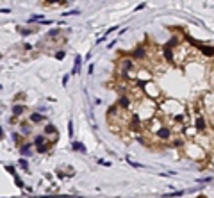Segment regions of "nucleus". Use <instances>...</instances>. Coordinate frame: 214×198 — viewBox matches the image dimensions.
<instances>
[{
    "mask_svg": "<svg viewBox=\"0 0 214 198\" xmlns=\"http://www.w3.org/2000/svg\"><path fill=\"white\" fill-rule=\"evenodd\" d=\"M132 111H136L139 116H141V120L145 121V120H150L154 114L157 112V103L152 100V98H146V97H143L139 102H136L134 103V107H132Z\"/></svg>",
    "mask_w": 214,
    "mask_h": 198,
    "instance_id": "nucleus-1",
    "label": "nucleus"
},
{
    "mask_svg": "<svg viewBox=\"0 0 214 198\" xmlns=\"http://www.w3.org/2000/svg\"><path fill=\"white\" fill-rule=\"evenodd\" d=\"M195 129L198 130V134H207V120L203 116V112H196L195 114Z\"/></svg>",
    "mask_w": 214,
    "mask_h": 198,
    "instance_id": "nucleus-2",
    "label": "nucleus"
},
{
    "mask_svg": "<svg viewBox=\"0 0 214 198\" xmlns=\"http://www.w3.org/2000/svg\"><path fill=\"white\" fill-rule=\"evenodd\" d=\"M155 138H157L159 141H170V139L173 138V130H171V127H170L168 123H164V125H162V127L157 130Z\"/></svg>",
    "mask_w": 214,
    "mask_h": 198,
    "instance_id": "nucleus-3",
    "label": "nucleus"
},
{
    "mask_svg": "<svg viewBox=\"0 0 214 198\" xmlns=\"http://www.w3.org/2000/svg\"><path fill=\"white\" fill-rule=\"evenodd\" d=\"M130 57L134 59V61H146V59H148L150 55H148V50H146V47L139 45V47H136L134 50H132Z\"/></svg>",
    "mask_w": 214,
    "mask_h": 198,
    "instance_id": "nucleus-4",
    "label": "nucleus"
},
{
    "mask_svg": "<svg viewBox=\"0 0 214 198\" xmlns=\"http://www.w3.org/2000/svg\"><path fill=\"white\" fill-rule=\"evenodd\" d=\"M116 106L121 107V109H125V111H132V107H134V102H132V98H130L129 95H120Z\"/></svg>",
    "mask_w": 214,
    "mask_h": 198,
    "instance_id": "nucleus-5",
    "label": "nucleus"
},
{
    "mask_svg": "<svg viewBox=\"0 0 214 198\" xmlns=\"http://www.w3.org/2000/svg\"><path fill=\"white\" fill-rule=\"evenodd\" d=\"M155 84H152V82L148 80V82H145L143 84V89H145V95H148L152 100H155V98H159V95H161V91L157 89V88H154Z\"/></svg>",
    "mask_w": 214,
    "mask_h": 198,
    "instance_id": "nucleus-6",
    "label": "nucleus"
},
{
    "mask_svg": "<svg viewBox=\"0 0 214 198\" xmlns=\"http://www.w3.org/2000/svg\"><path fill=\"white\" fill-rule=\"evenodd\" d=\"M43 134H45V136H50V141H52V143H55V141L59 139V132L55 130V127H54L52 123H46V125H45Z\"/></svg>",
    "mask_w": 214,
    "mask_h": 198,
    "instance_id": "nucleus-7",
    "label": "nucleus"
},
{
    "mask_svg": "<svg viewBox=\"0 0 214 198\" xmlns=\"http://www.w3.org/2000/svg\"><path fill=\"white\" fill-rule=\"evenodd\" d=\"M29 120L32 121V123H41V121H45V114H41V112H36V111H34V112L29 116Z\"/></svg>",
    "mask_w": 214,
    "mask_h": 198,
    "instance_id": "nucleus-8",
    "label": "nucleus"
},
{
    "mask_svg": "<svg viewBox=\"0 0 214 198\" xmlns=\"http://www.w3.org/2000/svg\"><path fill=\"white\" fill-rule=\"evenodd\" d=\"M162 57H164L168 62H173V48L164 45V48H162Z\"/></svg>",
    "mask_w": 214,
    "mask_h": 198,
    "instance_id": "nucleus-9",
    "label": "nucleus"
},
{
    "mask_svg": "<svg viewBox=\"0 0 214 198\" xmlns=\"http://www.w3.org/2000/svg\"><path fill=\"white\" fill-rule=\"evenodd\" d=\"M20 152H22V155H30L32 153V143H25V145H22V147H20Z\"/></svg>",
    "mask_w": 214,
    "mask_h": 198,
    "instance_id": "nucleus-10",
    "label": "nucleus"
},
{
    "mask_svg": "<svg viewBox=\"0 0 214 198\" xmlns=\"http://www.w3.org/2000/svg\"><path fill=\"white\" fill-rule=\"evenodd\" d=\"M23 112H25V107L22 106V103H14V106H13V114H14L16 118H20Z\"/></svg>",
    "mask_w": 214,
    "mask_h": 198,
    "instance_id": "nucleus-11",
    "label": "nucleus"
},
{
    "mask_svg": "<svg viewBox=\"0 0 214 198\" xmlns=\"http://www.w3.org/2000/svg\"><path fill=\"white\" fill-rule=\"evenodd\" d=\"M50 147H52V141H46L45 145H39V147H36V152L38 153H46L50 150Z\"/></svg>",
    "mask_w": 214,
    "mask_h": 198,
    "instance_id": "nucleus-12",
    "label": "nucleus"
},
{
    "mask_svg": "<svg viewBox=\"0 0 214 198\" xmlns=\"http://www.w3.org/2000/svg\"><path fill=\"white\" fill-rule=\"evenodd\" d=\"M18 32L22 34V36H30V34L38 32V29H29V27H18Z\"/></svg>",
    "mask_w": 214,
    "mask_h": 198,
    "instance_id": "nucleus-13",
    "label": "nucleus"
},
{
    "mask_svg": "<svg viewBox=\"0 0 214 198\" xmlns=\"http://www.w3.org/2000/svg\"><path fill=\"white\" fill-rule=\"evenodd\" d=\"M46 143V136H45V134H38V136L34 138V147H39V145H45Z\"/></svg>",
    "mask_w": 214,
    "mask_h": 198,
    "instance_id": "nucleus-14",
    "label": "nucleus"
},
{
    "mask_svg": "<svg viewBox=\"0 0 214 198\" xmlns=\"http://www.w3.org/2000/svg\"><path fill=\"white\" fill-rule=\"evenodd\" d=\"M80 62H82V61H80V55H77V57H75V62H73V70H71V75H77V73H79Z\"/></svg>",
    "mask_w": 214,
    "mask_h": 198,
    "instance_id": "nucleus-15",
    "label": "nucleus"
},
{
    "mask_svg": "<svg viewBox=\"0 0 214 198\" xmlns=\"http://www.w3.org/2000/svg\"><path fill=\"white\" fill-rule=\"evenodd\" d=\"M71 147H73V150H79V152L86 153V147H84L82 143H79V141H73V145H71Z\"/></svg>",
    "mask_w": 214,
    "mask_h": 198,
    "instance_id": "nucleus-16",
    "label": "nucleus"
},
{
    "mask_svg": "<svg viewBox=\"0 0 214 198\" xmlns=\"http://www.w3.org/2000/svg\"><path fill=\"white\" fill-rule=\"evenodd\" d=\"M20 130H22V134H23V136L30 134V129H29V125H27V123H20Z\"/></svg>",
    "mask_w": 214,
    "mask_h": 198,
    "instance_id": "nucleus-17",
    "label": "nucleus"
},
{
    "mask_svg": "<svg viewBox=\"0 0 214 198\" xmlns=\"http://www.w3.org/2000/svg\"><path fill=\"white\" fill-rule=\"evenodd\" d=\"M59 34H61V29H50L46 36H48V38H55V36H59Z\"/></svg>",
    "mask_w": 214,
    "mask_h": 198,
    "instance_id": "nucleus-18",
    "label": "nucleus"
},
{
    "mask_svg": "<svg viewBox=\"0 0 214 198\" xmlns=\"http://www.w3.org/2000/svg\"><path fill=\"white\" fill-rule=\"evenodd\" d=\"M46 5H57V4H66V0H45Z\"/></svg>",
    "mask_w": 214,
    "mask_h": 198,
    "instance_id": "nucleus-19",
    "label": "nucleus"
},
{
    "mask_svg": "<svg viewBox=\"0 0 214 198\" xmlns=\"http://www.w3.org/2000/svg\"><path fill=\"white\" fill-rule=\"evenodd\" d=\"M203 55H209V57H214V48H202Z\"/></svg>",
    "mask_w": 214,
    "mask_h": 198,
    "instance_id": "nucleus-20",
    "label": "nucleus"
},
{
    "mask_svg": "<svg viewBox=\"0 0 214 198\" xmlns=\"http://www.w3.org/2000/svg\"><path fill=\"white\" fill-rule=\"evenodd\" d=\"M13 141H14L16 145H20V141H22V138H20L18 132H13Z\"/></svg>",
    "mask_w": 214,
    "mask_h": 198,
    "instance_id": "nucleus-21",
    "label": "nucleus"
},
{
    "mask_svg": "<svg viewBox=\"0 0 214 198\" xmlns=\"http://www.w3.org/2000/svg\"><path fill=\"white\" fill-rule=\"evenodd\" d=\"M36 20H38V22H41V20H43V14H36V16H30V20H29V22H36Z\"/></svg>",
    "mask_w": 214,
    "mask_h": 198,
    "instance_id": "nucleus-22",
    "label": "nucleus"
},
{
    "mask_svg": "<svg viewBox=\"0 0 214 198\" xmlns=\"http://www.w3.org/2000/svg\"><path fill=\"white\" fill-rule=\"evenodd\" d=\"M75 14H80V11H79V9H73V11H68V13H64V16H75Z\"/></svg>",
    "mask_w": 214,
    "mask_h": 198,
    "instance_id": "nucleus-23",
    "label": "nucleus"
},
{
    "mask_svg": "<svg viewBox=\"0 0 214 198\" xmlns=\"http://www.w3.org/2000/svg\"><path fill=\"white\" fill-rule=\"evenodd\" d=\"M182 195V191H175V193H168V195H164V198H171V196H180Z\"/></svg>",
    "mask_w": 214,
    "mask_h": 198,
    "instance_id": "nucleus-24",
    "label": "nucleus"
},
{
    "mask_svg": "<svg viewBox=\"0 0 214 198\" xmlns=\"http://www.w3.org/2000/svg\"><path fill=\"white\" fill-rule=\"evenodd\" d=\"M68 134H70V138L73 136V123L71 121H68Z\"/></svg>",
    "mask_w": 214,
    "mask_h": 198,
    "instance_id": "nucleus-25",
    "label": "nucleus"
},
{
    "mask_svg": "<svg viewBox=\"0 0 214 198\" xmlns=\"http://www.w3.org/2000/svg\"><path fill=\"white\" fill-rule=\"evenodd\" d=\"M20 166H22L23 170H29V164H27V161H25V159H20Z\"/></svg>",
    "mask_w": 214,
    "mask_h": 198,
    "instance_id": "nucleus-26",
    "label": "nucleus"
},
{
    "mask_svg": "<svg viewBox=\"0 0 214 198\" xmlns=\"http://www.w3.org/2000/svg\"><path fill=\"white\" fill-rule=\"evenodd\" d=\"M129 164H130V166H134V168H145L143 164H139V162H134V161H129Z\"/></svg>",
    "mask_w": 214,
    "mask_h": 198,
    "instance_id": "nucleus-27",
    "label": "nucleus"
},
{
    "mask_svg": "<svg viewBox=\"0 0 214 198\" xmlns=\"http://www.w3.org/2000/svg\"><path fill=\"white\" fill-rule=\"evenodd\" d=\"M55 59H59V61H63V59H64V52H61V50H59V52H57V54H55Z\"/></svg>",
    "mask_w": 214,
    "mask_h": 198,
    "instance_id": "nucleus-28",
    "label": "nucleus"
},
{
    "mask_svg": "<svg viewBox=\"0 0 214 198\" xmlns=\"http://www.w3.org/2000/svg\"><path fill=\"white\" fill-rule=\"evenodd\" d=\"M14 180H16V184H18V187H23V182H22V180H20V179H18V177H16V175H14Z\"/></svg>",
    "mask_w": 214,
    "mask_h": 198,
    "instance_id": "nucleus-29",
    "label": "nucleus"
},
{
    "mask_svg": "<svg viewBox=\"0 0 214 198\" xmlns=\"http://www.w3.org/2000/svg\"><path fill=\"white\" fill-rule=\"evenodd\" d=\"M5 170H7L9 173H11V175H14V173H16V171H14V168H13V166H7V168H5Z\"/></svg>",
    "mask_w": 214,
    "mask_h": 198,
    "instance_id": "nucleus-30",
    "label": "nucleus"
},
{
    "mask_svg": "<svg viewBox=\"0 0 214 198\" xmlns=\"http://www.w3.org/2000/svg\"><path fill=\"white\" fill-rule=\"evenodd\" d=\"M211 180H212V179H211V177H203V179H200L198 182H211Z\"/></svg>",
    "mask_w": 214,
    "mask_h": 198,
    "instance_id": "nucleus-31",
    "label": "nucleus"
},
{
    "mask_svg": "<svg viewBox=\"0 0 214 198\" xmlns=\"http://www.w3.org/2000/svg\"><path fill=\"white\" fill-rule=\"evenodd\" d=\"M0 13H4V14H9V13H11V9H0Z\"/></svg>",
    "mask_w": 214,
    "mask_h": 198,
    "instance_id": "nucleus-32",
    "label": "nucleus"
},
{
    "mask_svg": "<svg viewBox=\"0 0 214 198\" xmlns=\"http://www.w3.org/2000/svg\"><path fill=\"white\" fill-rule=\"evenodd\" d=\"M66 84H68V75L63 77V86H66Z\"/></svg>",
    "mask_w": 214,
    "mask_h": 198,
    "instance_id": "nucleus-33",
    "label": "nucleus"
},
{
    "mask_svg": "<svg viewBox=\"0 0 214 198\" xmlns=\"http://www.w3.org/2000/svg\"><path fill=\"white\" fill-rule=\"evenodd\" d=\"M23 48H25V50H30V48H32V45H30V43H25Z\"/></svg>",
    "mask_w": 214,
    "mask_h": 198,
    "instance_id": "nucleus-34",
    "label": "nucleus"
},
{
    "mask_svg": "<svg viewBox=\"0 0 214 198\" xmlns=\"http://www.w3.org/2000/svg\"><path fill=\"white\" fill-rule=\"evenodd\" d=\"M4 138V130H2V127H0V139Z\"/></svg>",
    "mask_w": 214,
    "mask_h": 198,
    "instance_id": "nucleus-35",
    "label": "nucleus"
},
{
    "mask_svg": "<svg viewBox=\"0 0 214 198\" xmlns=\"http://www.w3.org/2000/svg\"><path fill=\"white\" fill-rule=\"evenodd\" d=\"M211 159V162H212V166H214V155H212V157H209Z\"/></svg>",
    "mask_w": 214,
    "mask_h": 198,
    "instance_id": "nucleus-36",
    "label": "nucleus"
}]
</instances>
